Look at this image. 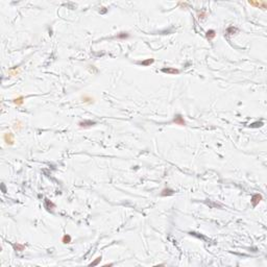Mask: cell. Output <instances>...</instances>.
<instances>
[{
	"label": "cell",
	"instance_id": "6da1fadb",
	"mask_svg": "<svg viewBox=\"0 0 267 267\" xmlns=\"http://www.w3.org/2000/svg\"><path fill=\"white\" fill-rule=\"evenodd\" d=\"M172 122H173V123H175V124H177V125H182V126L186 125V122H185V120H184V117L182 115H179V114H177V115L174 116Z\"/></svg>",
	"mask_w": 267,
	"mask_h": 267
},
{
	"label": "cell",
	"instance_id": "7a4b0ae2",
	"mask_svg": "<svg viewBox=\"0 0 267 267\" xmlns=\"http://www.w3.org/2000/svg\"><path fill=\"white\" fill-rule=\"evenodd\" d=\"M3 139H4V141H5V143L8 144V145H12V144H14V135H13L12 133H6V134H4Z\"/></svg>",
	"mask_w": 267,
	"mask_h": 267
},
{
	"label": "cell",
	"instance_id": "3957f363",
	"mask_svg": "<svg viewBox=\"0 0 267 267\" xmlns=\"http://www.w3.org/2000/svg\"><path fill=\"white\" fill-rule=\"evenodd\" d=\"M95 124H96V122L92 121V120H84V121H80L79 123H78V125H79L80 127H91V126H93Z\"/></svg>",
	"mask_w": 267,
	"mask_h": 267
},
{
	"label": "cell",
	"instance_id": "277c9868",
	"mask_svg": "<svg viewBox=\"0 0 267 267\" xmlns=\"http://www.w3.org/2000/svg\"><path fill=\"white\" fill-rule=\"evenodd\" d=\"M262 200V195L261 194H255V195H252V197H251V204L253 207H257L258 204H260V201Z\"/></svg>",
	"mask_w": 267,
	"mask_h": 267
},
{
	"label": "cell",
	"instance_id": "5b68a950",
	"mask_svg": "<svg viewBox=\"0 0 267 267\" xmlns=\"http://www.w3.org/2000/svg\"><path fill=\"white\" fill-rule=\"evenodd\" d=\"M44 205H45V208L48 210V211H51V212L55 209V204L52 203V201H50L49 199H47V198H45V200H44Z\"/></svg>",
	"mask_w": 267,
	"mask_h": 267
},
{
	"label": "cell",
	"instance_id": "8992f818",
	"mask_svg": "<svg viewBox=\"0 0 267 267\" xmlns=\"http://www.w3.org/2000/svg\"><path fill=\"white\" fill-rule=\"evenodd\" d=\"M162 72L163 73H167V74H178L179 70L175 69V68H163L162 69Z\"/></svg>",
	"mask_w": 267,
	"mask_h": 267
},
{
	"label": "cell",
	"instance_id": "52a82bcc",
	"mask_svg": "<svg viewBox=\"0 0 267 267\" xmlns=\"http://www.w3.org/2000/svg\"><path fill=\"white\" fill-rule=\"evenodd\" d=\"M174 191L172 189H169V188H165V189L162 190L161 192V195L162 196H170V195H173Z\"/></svg>",
	"mask_w": 267,
	"mask_h": 267
},
{
	"label": "cell",
	"instance_id": "ba28073f",
	"mask_svg": "<svg viewBox=\"0 0 267 267\" xmlns=\"http://www.w3.org/2000/svg\"><path fill=\"white\" fill-rule=\"evenodd\" d=\"M205 37H207V39H208L209 41L213 40V39L216 37V32H215V30H213V29H210V30H208L207 33H205Z\"/></svg>",
	"mask_w": 267,
	"mask_h": 267
},
{
	"label": "cell",
	"instance_id": "9c48e42d",
	"mask_svg": "<svg viewBox=\"0 0 267 267\" xmlns=\"http://www.w3.org/2000/svg\"><path fill=\"white\" fill-rule=\"evenodd\" d=\"M226 34H234V33H236V32H238V28L237 27H234V26H231V27H229L226 29Z\"/></svg>",
	"mask_w": 267,
	"mask_h": 267
},
{
	"label": "cell",
	"instance_id": "30bf717a",
	"mask_svg": "<svg viewBox=\"0 0 267 267\" xmlns=\"http://www.w3.org/2000/svg\"><path fill=\"white\" fill-rule=\"evenodd\" d=\"M14 248H15L16 251H23L24 249H25V246H24L23 244L16 243V244H14Z\"/></svg>",
	"mask_w": 267,
	"mask_h": 267
},
{
	"label": "cell",
	"instance_id": "8fae6325",
	"mask_svg": "<svg viewBox=\"0 0 267 267\" xmlns=\"http://www.w3.org/2000/svg\"><path fill=\"white\" fill-rule=\"evenodd\" d=\"M154 62H155L154 59H148V60H146V61H142V62H140L139 64L142 65V66H149V65H151Z\"/></svg>",
	"mask_w": 267,
	"mask_h": 267
},
{
	"label": "cell",
	"instance_id": "7c38bea8",
	"mask_svg": "<svg viewBox=\"0 0 267 267\" xmlns=\"http://www.w3.org/2000/svg\"><path fill=\"white\" fill-rule=\"evenodd\" d=\"M82 101L86 102V103H92L93 102V98L90 97L88 95H84L82 96Z\"/></svg>",
	"mask_w": 267,
	"mask_h": 267
},
{
	"label": "cell",
	"instance_id": "4fadbf2b",
	"mask_svg": "<svg viewBox=\"0 0 267 267\" xmlns=\"http://www.w3.org/2000/svg\"><path fill=\"white\" fill-rule=\"evenodd\" d=\"M62 242L65 243V244L71 242V237H70V235H65L64 237L62 238Z\"/></svg>",
	"mask_w": 267,
	"mask_h": 267
},
{
	"label": "cell",
	"instance_id": "5bb4252c",
	"mask_svg": "<svg viewBox=\"0 0 267 267\" xmlns=\"http://www.w3.org/2000/svg\"><path fill=\"white\" fill-rule=\"evenodd\" d=\"M14 103L17 104V106H21V104H23V97L22 96H20V97H18V98H15L14 99Z\"/></svg>",
	"mask_w": 267,
	"mask_h": 267
},
{
	"label": "cell",
	"instance_id": "9a60e30c",
	"mask_svg": "<svg viewBox=\"0 0 267 267\" xmlns=\"http://www.w3.org/2000/svg\"><path fill=\"white\" fill-rule=\"evenodd\" d=\"M205 17H207V13H205V11H201L198 13V18L199 19H204Z\"/></svg>",
	"mask_w": 267,
	"mask_h": 267
},
{
	"label": "cell",
	"instance_id": "2e32d148",
	"mask_svg": "<svg viewBox=\"0 0 267 267\" xmlns=\"http://www.w3.org/2000/svg\"><path fill=\"white\" fill-rule=\"evenodd\" d=\"M117 38L118 39H126V38H128V33L127 32H121L120 34H118Z\"/></svg>",
	"mask_w": 267,
	"mask_h": 267
},
{
	"label": "cell",
	"instance_id": "e0dca14e",
	"mask_svg": "<svg viewBox=\"0 0 267 267\" xmlns=\"http://www.w3.org/2000/svg\"><path fill=\"white\" fill-rule=\"evenodd\" d=\"M100 261H101V257H98L97 259H96L94 262H92V263H90V266H96V265H98Z\"/></svg>",
	"mask_w": 267,
	"mask_h": 267
},
{
	"label": "cell",
	"instance_id": "ac0fdd59",
	"mask_svg": "<svg viewBox=\"0 0 267 267\" xmlns=\"http://www.w3.org/2000/svg\"><path fill=\"white\" fill-rule=\"evenodd\" d=\"M20 70H17V68H14V69H11L10 70V74L11 75H17L19 73Z\"/></svg>",
	"mask_w": 267,
	"mask_h": 267
},
{
	"label": "cell",
	"instance_id": "d6986e66",
	"mask_svg": "<svg viewBox=\"0 0 267 267\" xmlns=\"http://www.w3.org/2000/svg\"><path fill=\"white\" fill-rule=\"evenodd\" d=\"M263 125V122H256V123L251 124V127H260Z\"/></svg>",
	"mask_w": 267,
	"mask_h": 267
},
{
	"label": "cell",
	"instance_id": "ffe728a7",
	"mask_svg": "<svg viewBox=\"0 0 267 267\" xmlns=\"http://www.w3.org/2000/svg\"><path fill=\"white\" fill-rule=\"evenodd\" d=\"M22 127H23V126H22V123H21V122H18V124L16 123V124H15V126H14V128H15V129H17V130L21 129Z\"/></svg>",
	"mask_w": 267,
	"mask_h": 267
}]
</instances>
